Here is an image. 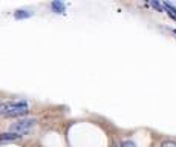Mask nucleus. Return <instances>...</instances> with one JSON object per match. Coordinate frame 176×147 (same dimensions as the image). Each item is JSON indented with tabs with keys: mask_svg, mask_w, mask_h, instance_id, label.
Returning a JSON list of instances; mask_svg holds the SVG:
<instances>
[{
	"mask_svg": "<svg viewBox=\"0 0 176 147\" xmlns=\"http://www.w3.org/2000/svg\"><path fill=\"white\" fill-rule=\"evenodd\" d=\"M173 32H174V34H176V29H174V31H173Z\"/></svg>",
	"mask_w": 176,
	"mask_h": 147,
	"instance_id": "10",
	"label": "nucleus"
},
{
	"mask_svg": "<svg viewBox=\"0 0 176 147\" xmlns=\"http://www.w3.org/2000/svg\"><path fill=\"white\" fill-rule=\"evenodd\" d=\"M35 124H37V119H35V118H23V119H19V121L13 123L9 129H11L13 133H17V135L23 136V135L29 133V132L34 129Z\"/></svg>",
	"mask_w": 176,
	"mask_h": 147,
	"instance_id": "1",
	"label": "nucleus"
},
{
	"mask_svg": "<svg viewBox=\"0 0 176 147\" xmlns=\"http://www.w3.org/2000/svg\"><path fill=\"white\" fill-rule=\"evenodd\" d=\"M161 147H176V142H173V141H165V142L161 144Z\"/></svg>",
	"mask_w": 176,
	"mask_h": 147,
	"instance_id": "8",
	"label": "nucleus"
},
{
	"mask_svg": "<svg viewBox=\"0 0 176 147\" xmlns=\"http://www.w3.org/2000/svg\"><path fill=\"white\" fill-rule=\"evenodd\" d=\"M31 16H32V13H29V11H23V9L14 13V17L19 19V20H22V19H28V17H31Z\"/></svg>",
	"mask_w": 176,
	"mask_h": 147,
	"instance_id": "6",
	"label": "nucleus"
},
{
	"mask_svg": "<svg viewBox=\"0 0 176 147\" xmlns=\"http://www.w3.org/2000/svg\"><path fill=\"white\" fill-rule=\"evenodd\" d=\"M28 109H17V110H13V112H8L5 116L6 118H16V116H23V115H28Z\"/></svg>",
	"mask_w": 176,
	"mask_h": 147,
	"instance_id": "3",
	"label": "nucleus"
},
{
	"mask_svg": "<svg viewBox=\"0 0 176 147\" xmlns=\"http://www.w3.org/2000/svg\"><path fill=\"white\" fill-rule=\"evenodd\" d=\"M51 8H52L57 14H63L64 9H66V6H64L61 2H52V3H51Z\"/></svg>",
	"mask_w": 176,
	"mask_h": 147,
	"instance_id": "5",
	"label": "nucleus"
},
{
	"mask_svg": "<svg viewBox=\"0 0 176 147\" xmlns=\"http://www.w3.org/2000/svg\"><path fill=\"white\" fill-rule=\"evenodd\" d=\"M152 5H153V6H155L156 9H159V11H162V8H161V5H159L158 2H152Z\"/></svg>",
	"mask_w": 176,
	"mask_h": 147,
	"instance_id": "9",
	"label": "nucleus"
},
{
	"mask_svg": "<svg viewBox=\"0 0 176 147\" xmlns=\"http://www.w3.org/2000/svg\"><path fill=\"white\" fill-rule=\"evenodd\" d=\"M19 138H20V135L13 133V132H9V133H2V135H0V141H14V139H19Z\"/></svg>",
	"mask_w": 176,
	"mask_h": 147,
	"instance_id": "4",
	"label": "nucleus"
},
{
	"mask_svg": "<svg viewBox=\"0 0 176 147\" xmlns=\"http://www.w3.org/2000/svg\"><path fill=\"white\" fill-rule=\"evenodd\" d=\"M17 109H29V104L26 101H9V103H2L0 104V115H6L8 112L17 110Z\"/></svg>",
	"mask_w": 176,
	"mask_h": 147,
	"instance_id": "2",
	"label": "nucleus"
},
{
	"mask_svg": "<svg viewBox=\"0 0 176 147\" xmlns=\"http://www.w3.org/2000/svg\"><path fill=\"white\" fill-rule=\"evenodd\" d=\"M120 147H136V145H135L133 141H124V142H121Z\"/></svg>",
	"mask_w": 176,
	"mask_h": 147,
	"instance_id": "7",
	"label": "nucleus"
}]
</instances>
